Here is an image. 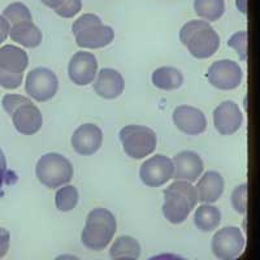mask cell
Wrapping results in <instances>:
<instances>
[{
  "label": "cell",
  "instance_id": "3",
  "mask_svg": "<svg viewBox=\"0 0 260 260\" xmlns=\"http://www.w3.org/2000/svg\"><path fill=\"white\" fill-rule=\"evenodd\" d=\"M117 229L116 217L106 208H95L87 215L82 231V243L94 251H102L110 245Z\"/></svg>",
  "mask_w": 260,
  "mask_h": 260
},
{
  "label": "cell",
  "instance_id": "35",
  "mask_svg": "<svg viewBox=\"0 0 260 260\" xmlns=\"http://www.w3.org/2000/svg\"><path fill=\"white\" fill-rule=\"evenodd\" d=\"M61 2L62 0H42V3L45 4L46 7H48V8H52V9L57 8Z\"/></svg>",
  "mask_w": 260,
  "mask_h": 260
},
{
  "label": "cell",
  "instance_id": "25",
  "mask_svg": "<svg viewBox=\"0 0 260 260\" xmlns=\"http://www.w3.org/2000/svg\"><path fill=\"white\" fill-rule=\"evenodd\" d=\"M78 190L73 186V185H64V187H60L57 190L56 195H55V204L56 208L61 212H69V211L74 210L76 206L78 204Z\"/></svg>",
  "mask_w": 260,
  "mask_h": 260
},
{
  "label": "cell",
  "instance_id": "10",
  "mask_svg": "<svg viewBox=\"0 0 260 260\" xmlns=\"http://www.w3.org/2000/svg\"><path fill=\"white\" fill-rule=\"evenodd\" d=\"M175 167L173 161L166 155H155L146 160L139 169V177L145 185L159 187L173 178Z\"/></svg>",
  "mask_w": 260,
  "mask_h": 260
},
{
  "label": "cell",
  "instance_id": "19",
  "mask_svg": "<svg viewBox=\"0 0 260 260\" xmlns=\"http://www.w3.org/2000/svg\"><path fill=\"white\" fill-rule=\"evenodd\" d=\"M29 65V55L22 48L6 45L0 48V72L9 74H24Z\"/></svg>",
  "mask_w": 260,
  "mask_h": 260
},
{
  "label": "cell",
  "instance_id": "31",
  "mask_svg": "<svg viewBox=\"0 0 260 260\" xmlns=\"http://www.w3.org/2000/svg\"><path fill=\"white\" fill-rule=\"evenodd\" d=\"M24 81V74H9L0 72V86L7 90L18 89Z\"/></svg>",
  "mask_w": 260,
  "mask_h": 260
},
{
  "label": "cell",
  "instance_id": "34",
  "mask_svg": "<svg viewBox=\"0 0 260 260\" xmlns=\"http://www.w3.org/2000/svg\"><path fill=\"white\" fill-rule=\"evenodd\" d=\"M9 30H11V24H9L3 16H0V45L3 42H6V39L8 38Z\"/></svg>",
  "mask_w": 260,
  "mask_h": 260
},
{
  "label": "cell",
  "instance_id": "17",
  "mask_svg": "<svg viewBox=\"0 0 260 260\" xmlns=\"http://www.w3.org/2000/svg\"><path fill=\"white\" fill-rule=\"evenodd\" d=\"M125 80L117 71L111 68H103L99 71L94 82V90L104 99H116L124 92Z\"/></svg>",
  "mask_w": 260,
  "mask_h": 260
},
{
  "label": "cell",
  "instance_id": "16",
  "mask_svg": "<svg viewBox=\"0 0 260 260\" xmlns=\"http://www.w3.org/2000/svg\"><path fill=\"white\" fill-rule=\"evenodd\" d=\"M175 180L195 182L203 173L204 164L197 152L194 151H182L173 157Z\"/></svg>",
  "mask_w": 260,
  "mask_h": 260
},
{
  "label": "cell",
  "instance_id": "30",
  "mask_svg": "<svg viewBox=\"0 0 260 260\" xmlns=\"http://www.w3.org/2000/svg\"><path fill=\"white\" fill-rule=\"evenodd\" d=\"M29 101L30 99L22 96V95L8 94V95H6V96H3V99H2V106H3L4 111H6V112L11 116L13 113V111H15L17 107H20L21 104L26 103V102H29Z\"/></svg>",
  "mask_w": 260,
  "mask_h": 260
},
{
  "label": "cell",
  "instance_id": "21",
  "mask_svg": "<svg viewBox=\"0 0 260 260\" xmlns=\"http://www.w3.org/2000/svg\"><path fill=\"white\" fill-rule=\"evenodd\" d=\"M152 83L155 87L166 91L180 89L183 83V76L173 67H161L152 73Z\"/></svg>",
  "mask_w": 260,
  "mask_h": 260
},
{
  "label": "cell",
  "instance_id": "32",
  "mask_svg": "<svg viewBox=\"0 0 260 260\" xmlns=\"http://www.w3.org/2000/svg\"><path fill=\"white\" fill-rule=\"evenodd\" d=\"M11 245V233L4 228H0V259L8 254Z\"/></svg>",
  "mask_w": 260,
  "mask_h": 260
},
{
  "label": "cell",
  "instance_id": "12",
  "mask_svg": "<svg viewBox=\"0 0 260 260\" xmlns=\"http://www.w3.org/2000/svg\"><path fill=\"white\" fill-rule=\"evenodd\" d=\"M243 115L234 102L226 101L216 107L213 111V124L222 136H232L242 126Z\"/></svg>",
  "mask_w": 260,
  "mask_h": 260
},
{
  "label": "cell",
  "instance_id": "5",
  "mask_svg": "<svg viewBox=\"0 0 260 260\" xmlns=\"http://www.w3.org/2000/svg\"><path fill=\"white\" fill-rule=\"evenodd\" d=\"M36 175L42 185L53 190L71 182L73 178V166L62 155L50 152L38 160Z\"/></svg>",
  "mask_w": 260,
  "mask_h": 260
},
{
  "label": "cell",
  "instance_id": "13",
  "mask_svg": "<svg viewBox=\"0 0 260 260\" xmlns=\"http://www.w3.org/2000/svg\"><path fill=\"white\" fill-rule=\"evenodd\" d=\"M103 143V132L94 124H83L72 136V146L78 155L90 156L99 151Z\"/></svg>",
  "mask_w": 260,
  "mask_h": 260
},
{
  "label": "cell",
  "instance_id": "24",
  "mask_svg": "<svg viewBox=\"0 0 260 260\" xmlns=\"http://www.w3.org/2000/svg\"><path fill=\"white\" fill-rule=\"evenodd\" d=\"M194 9L197 15L208 22L220 20L225 12L224 0H194Z\"/></svg>",
  "mask_w": 260,
  "mask_h": 260
},
{
  "label": "cell",
  "instance_id": "15",
  "mask_svg": "<svg viewBox=\"0 0 260 260\" xmlns=\"http://www.w3.org/2000/svg\"><path fill=\"white\" fill-rule=\"evenodd\" d=\"M11 117L16 130L24 136H32L38 133L43 125V116L41 110L36 104H32L31 101L17 107Z\"/></svg>",
  "mask_w": 260,
  "mask_h": 260
},
{
  "label": "cell",
  "instance_id": "2",
  "mask_svg": "<svg viewBox=\"0 0 260 260\" xmlns=\"http://www.w3.org/2000/svg\"><path fill=\"white\" fill-rule=\"evenodd\" d=\"M198 203V192L187 181L177 180L164 190L162 213L171 224H181Z\"/></svg>",
  "mask_w": 260,
  "mask_h": 260
},
{
  "label": "cell",
  "instance_id": "4",
  "mask_svg": "<svg viewBox=\"0 0 260 260\" xmlns=\"http://www.w3.org/2000/svg\"><path fill=\"white\" fill-rule=\"evenodd\" d=\"M76 43L81 48H103L112 43L115 39V31L111 26L104 25L99 16L94 13H86L74 21L72 26Z\"/></svg>",
  "mask_w": 260,
  "mask_h": 260
},
{
  "label": "cell",
  "instance_id": "22",
  "mask_svg": "<svg viewBox=\"0 0 260 260\" xmlns=\"http://www.w3.org/2000/svg\"><path fill=\"white\" fill-rule=\"evenodd\" d=\"M221 222V212L211 204H202L197 208L194 215V224L201 232H212Z\"/></svg>",
  "mask_w": 260,
  "mask_h": 260
},
{
  "label": "cell",
  "instance_id": "7",
  "mask_svg": "<svg viewBox=\"0 0 260 260\" xmlns=\"http://www.w3.org/2000/svg\"><path fill=\"white\" fill-rule=\"evenodd\" d=\"M59 90V80L51 69L36 68L26 76L25 91L37 102L51 101Z\"/></svg>",
  "mask_w": 260,
  "mask_h": 260
},
{
  "label": "cell",
  "instance_id": "29",
  "mask_svg": "<svg viewBox=\"0 0 260 260\" xmlns=\"http://www.w3.org/2000/svg\"><path fill=\"white\" fill-rule=\"evenodd\" d=\"M81 9H82V2L81 0H62L59 7L53 9V11L60 17L72 18L78 15L81 12Z\"/></svg>",
  "mask_w": 260,
  "mask_h": 260
},
{
  "label": "cell",
  "instance_id": "11",
  "mask_svg": "<svg viewBox=\"0 0 260 260\" xmlns=\"http://www.w3.org/2000/svg\"><path fill=\"white\" fill-rule=\"evenodd\" d=\"M98 73L96 57L91 52L80 51L74 53L68 65L69 78L78 86H86L95 80Z\"/></svg>",
  "mask_w": 260,
  "mask_h": 260
},
{
  "label": "cell",
  "instance_id": "20",
  "mask_svg": "<svg viewBox=\"0 0 260 260\" xmlns=\"http://www.w3.org/2000/svg\"><path fill=\"white\" fill-rule=\"evenodd\" d=\"M9 37L13 42L26 48L38 47L43 39L41 29L32 21L12 25V29L9 30Z\"/></svg>",
  "mask_w": 260,
  "mask_h": 260
},
{
  "label": "cell",
  "instance_id": "28",
  "mask_svg": "<svg viewBox=\"0 0 260 260\" xmlns=\"http://www.w3.org/2000/svg\"><path fill=\"white\" fill-rule=\"evenodd\" d=\"M232 206L241 215L247 211V183H242L232 192Z\"/></svg>",
  "mask_w": 260,
  "mask_h": 260
},
{
  "label": "cell",
  "instance_id": "18",
  "mask_svg": "<svg viewBox=\"0 0 260 260\" xmlns=\"http://www.w3.org/2000/svg\"><path fill=\"white\" fill-rule=\"evenodd\" d=\"M225 182L219 172L208 171L197 183V192H198V202L202 203H215L221 198L224 192Z\"/></svg>",
  "mask_w": 260,
  "mask_h": 260
},
{
  "label": "cell",
  "instance_id": "33",
  "mask_svg": "<svg viewBox=\"0 0 260 260\" xmlns=\"http://www.w3.org/2000/svg\"><path fill=\"white\" fill-rule=\"evenodd\" d=\"M7 180H8V167H7L6 155H4L3 150L0 148V190L3 189Z\"/></svg>",
  "mask_w": 260,
  "mask_h": 260
},
{
  "label": "cell",
  "instance_id": "8",
  "mask_svg": "<svg viewBox=\"0 0 260 260\" xmlns=\"http://www.w3.org/2000/svg\"><path fill=\"white\" fill-rule=\"evenodd\" d=\"M245 242V237L240 228L226 226L216 232L211 242V248L216 257L233 260L242 254Z\"/></svg>",
  "mask_w": 260,
  "mask_h": 260
},
{
  "label": "cell",
  "instance_id": "1",
  "mask_svg": "<svg viewBox=\"0 0 260 260\" xmlns=\"http://www.w3.org/2000/svg\"><path fill=\"white\" fill-rule=\"evenodd\" d=\"M180 41L197 59L213 56L220 47V37L208 21L192 20L180 30Z\"/></svg>",
  "mask_w": 260,
  "mask_h": 260
},
{
  "label": "cell",
  "instance_id": "27",
  "mask_svg": "<svg viewBox=\"0 0 260 260\" xmlns=\"http://www.w3.org/2000/svg\"><path fill=\"white\" fill-rule=\"evenodd\" d=\"M228 46L237 51L242 61H247V31L246 30L233 34L228 41Z\"/></svg>",
  "mask_w": 260,
  "mask_h": 260
},
{
  "label": "cell",
  "instance_id": "14",
  "mask_svg": "<svg viewBox=\"0 0 260 260\" xmlns=\"http://www.w3.org/2000/svg\"><path fill=\"white\" fill-rule=\"evenodd\" d=\"M173 122L178 130L189 136H199L207 129V118L201 110L190 106H180L173 112Z\"/></svg>",
  "mask_w": 260,
  "mask_h": 260
},
{
  "label": "cell",
  "instance_id": "9",
  "mask_svg": "<svg viewBox=\"0 0 260 260\" xmlns=\"http://www.w3.org/2000/svg\"><path fill=\"white\" fill-rule=\"evenodd\" d=\"M242 69L233 60H219L208 69V82L219 90H234L242 82Z\"/></svg>",
  "mask_w": 260,
  "mask_h": 260
},
{
  "label": "cell",
  "instance_id": "26",
  "mask_svg": "<svg viewBox=\"0 0 260 260\" xmlns=\"http://www.w3.org/2000/svg\"><path fill=\"white\" fill-rule=\"evenodd\" d=\"M3 17L12 25L32 21L30 9L24 3H20V2H16V3L9 4L8 7H6V9L3 11Z\"/></svg>",
  "mask_w": 260,
  "mask_h": 260
},
{
  "label": "cell",
  "instance_id": "6",
  "mask_svg": "<svg viewBox=\"0 0 260 260\" xmlns=\"http://www.w3.org/2000/svg\"><path fill=\"white\" fill-rule=\"evenodd\" d=\"M125 154L134 160H141L148 156L156 148V133L151 127L142 125H126L120 134Z\"/></svg>",
  "mask_w": 260,
  "mask_h": 260
},
{
  "label": "cell",
  "instance_id": "23",
  "mask_svg": "<svg viewBox=\"0 0 260 260\" xmlns=\"http://www.w3.org/2000/svg\"><path fill=\"white\" fill-rule=\"evenodd\" d=\"M141 256V245L136 238L130 236H121L113 242L110 248L111 259H132Z\"/></svg>",
  "mask_w": 260,
  "mask_h": 260
}]
</instances>
